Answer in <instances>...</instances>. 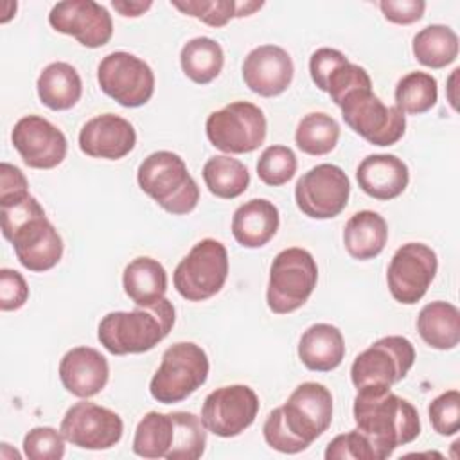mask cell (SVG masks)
Returning a JSON list of instances; mask_svg holds the SVG:
<instances>
[{
  "mask_svg": "<svg viewBox=\"0 0 460 460\" xmlns=\"http://www.w3.org/2000/svg\"><path fill=\"white\" fill-rule=\"evenodd\" d=\"M356 429L372 444L376 460H386L392 453L413 442L420 435L417 408L394 394L390 386H363L354 397Z\"/></svg>",
  "mask_w": 460,
  "mask_h": 460,
  "instance_id": "cell-1",
  "label": "cell"
},
{
  "mask_svg": "<svg viewBox=\"0 0 460 460\" xmlns=\"http://www.w3.org/2000/svg\"><path fill=\"white\" fill-rule=\"evenodd\" d=\"M2 234L18 262L34 273L52 270L63 257V239L34 196L0 203Z\"/></svg>",
  "mask_w": 460,
  "mask_h": 460,
  "instance_id": "cell-2",
  "label": "cell"
},
{
  "mask_svg": "<svg viewBox=\"0 0 460 460\" xmlns=\"http://www.w3.org/2000/svg\"><path fill=\"white\" fill-rule=\"evenodd\" d=\"M174 320L176 311L167 298L131 311H111L99 322L97 340L113 356L142 354L167 338Z\"/></svg>",
  "mask_w": 460,
  "mask_h": 460,
  "instance_id": "cell-3",
  "label": "cell"
},
{
  "mask_svg": "<svg viewBox=\"0 0 460 460\" xmlns=\"http://www.w3.org/2000/svg\"><path fill=\"white\" fill-rule=\"evenodd\" d=\"M138 187L165 212L185 216L199 201V187L190 176L183 158L172 151H155L137 171Z\"/></svg>",
  "mask_w": 460,
  "mask_h": 460,
  "instance_id": "cell-4",
  "label": "cell"
},
{
  "mask_svg": "<svg viewBox=\"0 0 460 460\" xmlns=\"http://www.w3.org/2000/svg\"><path fill=\"white\" fill-rule=\"evenodd\" d=\"M208 370V356L199 345L174 343L162 354L160 367L149 381V394L162 404L181 402L205 385Z\"/></svg>",
  "mask_w": 460,
  "mask_h": 460,
  "instance_id": "cell-5",
  "label": "cell"
},
{
  "mask_svg": "<svg viewBox=\"0 0 460 460\" xmlns=\"http://www.w3.org/2000/svg\"><path fill=\"white\" fill-rule=\"evenodd\" d=\"M318 282L314 257L298 246L279 252L270 266L266 304L275 314L300 309L313 295Z\"/></svg>",
  "mask_w": 460,
  "mask_h": 460,
  "instance_id": "cell-6",
  "label": "cell"
},
{
  "mask_svg": "<svg viewBox=\"0 0 460 460\" xmlns=\"http://www.w3.org/2000/svg\"><path fill=\"white\" fill-rule=\"evenodd\" d=\"M345 124L368 144L394 146L406 131V115L397 106H386L372 86L347 93L338 104Z\"/></svg>",
  "mask_w": 460,
  "mask_h": 460,
  "instance_id": "cell-7",
  "label": "cell"
},
{
  "mask_svg": "<svg viewBox=\"0 0 460 460\" xmlns=\"http://www.w3.org/2000/svg\"><path fill=\"white\" fill-rule=\"evenodd\" d=\"M228 277V252L223 243L207 237L198 241L178 262L172 282L189 302H203L221 291Z\"/></svg>",
  "mask_w": 460,
  "mask_h": 460,
  "instance_id": "cell-8",
  "label": "cell"
},
{
  "mask_svg": "<svg viewBox=\"0 0 460 460\" xmlns=\"http://www.w3.org/2000/svg\"><path fill=\"white\" fill-rule=\"evenodd\" d=\"M268 122L262 110L248 101H234L221 110L212 111L205 122L208 142L226 153H252L262 146Z\"/></svg>",
  "mask_w": 460,
  "mask_h": 460,
  "instance_id": "cell-9",
  "label": "cell"
},
{
  "mask_svg": "<svg viewBox=\"0 0 460 460\" xmlns=\"http://www.w3.org/2000/svg\"><path fill=\"white\" fill-rule=\"evenodd\" d=\"M415 363V347L404 336H385L356 356L350 379L356 390L363 386H392L402 381Z\"/></svg>",
  "mask_w": 460,
  "mask_h": 460,
  "instance_id": "cell-10",
  "label": "cell"
},
{
  "mask_svg": "<svg viewBox=\"0 0 460 460\" xmlns=\"http://www.w3.org/2000/svg\"><path fill=\"white\" fill-rule=\"evenodd\" d=\"M97 81L101 90L124 108H140L155 93L151 66L126 50L110 52L101 59Z\"/></svg>",
  "mask_w": 460,
  "mask_h": 460,
  "instance_id": "cell-11",
  "label": "cell"
},
{
  "mask_svg": "<svg viewBox=\"0 0 460 460\" xmlns=\"http://www.w3.org/2000/svg\"><path fill=\"white\" fill-rule=\"evenodd\" d=\"M350 196L345 171L334 164H318L304 172L295 185V201L311 219H331L343 212Z\"/></svg>",
  "mask_w": 460,
  "mask_h": 460,
  "instance_id": "cell-12",
  "label": "cell"
},
{
  "mask_svg": "<svg viewBox=\"0 0 460 460\" xmlns=\"http://www.w3.org/2000/svg\"><path fill=\"white\" fill-rule=\"evenodd\" d=\"M437 253L424 243H406L392 255L386 284L395 302L417 304L437 275Z\"/></svg>",
  "mask_w": 460,
  "mask_h": 460,
  "instance_id": "cell-13",
  "label": "cell"
},
{
  "mask_svg": "<svg viewBox=\"0 0 460 460\" xmlns=\"http://www.w3.org/2000/svg\"><path fill=\"white\" fill-rule=\"evenodd\" d=\"M259 413V397L248 385H226L210 392L201 406L207 431L232 438L248 429Z\"/></svg>",
  "mask_w": 460,
  "mask_h": 460,
  "instance_id": "cell-14",
  "label": "cell"
},
{
  "mask_svg": "<svg viewBox=\"0 0 460 460\" xmlns=\"http://www.w3.org/2000/svg\"><path fill=\"white\" fill-rule=\"evenodd\" d=\"M59 431L75 447L101 451L119 444L124 433V422L113 410L84 399L66 410Z\"/></svg>",
  "mask_w": 460,
  "mask_h": 460,
  "instance_id": "cell-15",
  "label": "cell"
},
{
  "mask_svg": "<svg viewBox=\"0 0 460 460\" xmlns=\"http://www.w3.org/2000/svg\"><path fill=\"white\" fill-rule=\"evenodd\" d=\"M280 410L291 435L309 447L332 422V395L325 385L305 381L291 392Z\"/></svg>",
  "mask_w": 460,
  "mask_h": 460,
  "instance_id": "cell-16",
  "label": "cell"
},
{
  "mask_svg": "<svg viewBox=\"0 0 460 460\" xmlns=\"http://www.w3.org/2000/svg\"><path fill=\"white\" fill-rule=\"evenodd\" d=\"M56 32L75 38L83 47H104L113 36V20L108 9L93 0L58 2L49 13Z\"/></svg>",
  "mask_w": 460,
  "mask_h": 460,
  "instance_id": "cell-17",
  "label": "cell"
},
{
  "mask_svg": "<svg viewBox=\"0 0 460 460\" xmlns=\"http://www.w3.org/2000/svg\"><path fill=\"white\" fill-rule=\"evenodd\" d=\"M11 142L23 164L32 169H54L68 151L65 133L41 115L22 117L11 131Z\"/></svg>",
  "mask_w": 460,
  "mask_h": 460,
  "instance_id": "cell-18",
  "label": "cell"
},
{
  "mask_svg": "<svg viewBox=\"0 0 460 460\" xmlns=\"http://www.w3.org/2000/svg\"><path fill=\"white\" fill-rule=\"evenodd\" d=\"M293 59L279 45H259L252 49L243 61L244 84L261 97H277L284 93L293 81Z\"/></svg>",
  "mask_w": 460,
  "mask_h": 460,
  "instance_id": "cell-19",
  "label": "cell"
},
{
  "mask_svg": "<svg viewBox=\"0 0 460 460\" xmlns=\"http://www.w3.org/2000/svg\"><path fill=\"white\" fill-rule=\"evenodd\" d=\"M135 144L133 124L115 113L97 115L79 131V149L92 158L120 160L135 149Z\"/></svg>",
  "mask_w": 460,
  "mask_h": 460,
  "instance_id": "cell-20",
  "label": "cell"
},
{
  "mask_svg": "<svg viewBox=\"0 0 460 460\" xmlns=\"http://www.w3.org/2000/svg\"><path fill=\"white\" fill-rule=\"evenodd\" d=\"M108 377V359L93 347H74L59 361L61 385L75 397L88 399L97 395L106 386Z\"/></svg>",
  "mask_w": 460,
  "mask_h": 460,
  "instance_id": "cell-21",
  "label": "cell"
},
{
  "mask_svg": "<svg viewBox=\"0 0 460 460\" xmlns=\"http://www.w3.org/2000/svg\"><path fill=\"white\" fill-rule=\"evenodd\" d=\"M356 180L367 196L379 201H390L406 190L410 171L395 155L377 153L368 155L359 162Z\"/></svg>",
  "mask_w": 460,
  "mask_h": 460,
  "instance_id": "cell-22",
  "label": "cell"
},
{
  "mask_svg": "<svg viewBox=\"0 0 460 460\" xmlns=\"http://www.w3.org/2000/svg\"><path fill=\"white\" fill-rule=\"evenodd\" d=\"M280 225L279 208L262 198H253L235 208L232 216L234 239L244 248H262Z\"/></svg>",
  "mask_w": 460,
  "mask_h": 460,
  "instance_id": "cell-23",
  "label": "cell"
},
{
  "mask_svg": "<svg viewBox=\"0 0 460 460\" xmlns=\"http://www.w3.org/2000/svg\"><path fill=\"white\" fill-rule=\"evenodd\" d=\"M298 358L307 370L331 372L345 358V341L338 327L331 323L309 325L298 341Z\"/></svg>",
  "mask_w": 460,
  "mask_h": 460,
  "instance_id": "cell-24",
  "label": "cell"
},
{
  "mask_svg": "<svg viewBox=\"0 0 460 460\" xmlns=\"http://www.w3.org/2000/svg\"><path fill=\"white\" fill-rule=\"evenodd\" d=\"M388 241V225L374 210H359L345 223L343 244L347 253L356 261L377 257Z\"/></svg>",
  "mask_w": 460,
  "mask_h": 460,
  "instance_id": "cell-25",
  "label": "cell"
},
{
  "mask_svg": "<svg viewBox=\"0 0 460 460\" xmlns=\"http://www.w3.org/2000/svg\"><path fill=\"white\" fill-rule=\"evenodd\" d=\"M178 440L176 413L149 411L137 424L133 437V453L142 458L171 460Z\"/></svg>",
  "mask_w": 460,
  "mask_h": 460,
  "instance_id": "cell-26",
  "label": "cell"
},
{
  "mask_svg": "<svg viewBox=\"0 0 460 460\" xmlns=\"http://www.w3.org/2000/svg\"><path fill=\"white\" fill-rule=\"evenodd\" d=\"M36 92L41 104L54 111H65L81 99L83 81L70 63L54 61L40 72Z\"/></svg>",
  "mask_w": 460,
  "mask_h": 460,
  "instance_id": "cell-27",
  "label": "cell"
},
{
  "mask_svg": "<svg viewBox=\"0 0 460 460\" xmlns=\"http://www.w3.org/2000/svg\"><path fill=\"white\" fill-rule=\"evenodd\" d=\"M122 286L135 305H153L165 298L167 271L153 257H137L124 268Z\"/></svg>",
  "mask_w": 460,
  "mask_h": 460,
  "instance_id": "cell-28",
  "label": "cell"
},
{
  "mask_svg": "<svg viewBox=\"0 0 460 460\" xmlns=\"http://www.w3.org/2000/svg\"><path fill=\"white\" fill-rule=\"evenodd\" d=\"M417 331L426 345L437 350H451L460 341V311L442 300L426 304L417 316Z\"/></svg>",
  "mask_w": 460,
  "mask_h": 460,
  "instance_id": "cell-29",
  "label": "cell"
},
{
  "mask_svg": "<svg viewBox=\"0 0 460 460\" xmlns=\"http://www.w3.org/2000/svg\"><path fill=\"white\" fill-rule=\"evenodd\" d=\"M180 65L183 74L192 83L208 84L221 74L225 65V52L216 40L208 36H198L181 47Z\"/></svg>",
  "mask_w": 460,
  "mask_h": 460,
  "instance_id": "cell-30",
  "label": "cell"
},
{
  "mask_svg": "<svg viewBox=\"0 0 460 460\" xmlns=\"http://www.w3.org/2000/svg\"><path fill=\"white\" fill-rule=\"evenodd\" d=\"M411 52L420 65L435 70L444 68L458 58V36L447 25H428L413 36Z\"/></svg>",
  "mask_w": 460,
  "mask_h": 460,
  "instance_id": "cell-31",
  "label": "cell"
},
{
  "mask_svg": "<svg viewBox=\"0 0 460 460\" xmlns=\"http://www.w3.org/2000/svg\"><path fill=\"white\" fill-rule=\"evenodd\" d=\"M201 174L210 194L221 199H234L241 196L250 185V172L246 165L230 155H217L208 158Z\"/></svg>",
  "mask_w": 460,
  "mask_h": 460,
  "instance_id": "cell-32",
  "label": "cell"
},
{
  "mask_svg": "<svg viewBox=\"0 0 460 460\" xmlns=\"http://www.w3.org/2000/svg\"><path fill=\"white\" fill-rule=\"evenodd\" d=\"M171 5L208 27H225L234 18H244L259 11L264 2L252 0H172Z\"/></svg>",
  "mask_w": 460,
  "mask_h": 460,
  "instance_id": "cell-33",
  "label": "cell"
},
{
  "mask_svg": "<svg viewBox=\"0 0 460 460\" xmlns=\"http://www.w3.org/2000/svg\"><path fill=\"white\" fill-rule=\"evenodd\" d=\"M338 138V122L323 111H313L304 115L295 131L296 147L311 156H322L331 153L336 147Z\"/></svg>",
  "mask_w": 460,
  "mask_h": 460,
  "instance_id": "cell-34",
  "label": "cell"
},
{
  "mask_svg": "<svg viewBox=\"0 0 460 460\" xmlns=\"http://www.w3.org/2000/svg\"><path fill=\"white\" fill-rule=\"evenodd\" d=\"M395 106L402 113L422 115L429 111L438 99L437 79L428 72H410L395 84Z\"/></svg>",
  "mask_w": 460,
  "mask_h": 460,
  "instance_id": "cell-35",
  "label": "cell"
},
{
  "mask_svg": "<svg viewBox=\"0 0 460 460\" xmlns=\"http://www.w3.org/2000/svg\"><path fill=\"white\" fill-rule=\"evenodd\" d=\"M296 155L288 146H268L257 160V176L270 187H280L288 183L296 172Z\"/></svg>",
  "mask_w": 460,
  "mask_h": 460,
  "instance_id": "cell-36",
  "label": "cell"
},
{
  "mask_svg": "<svg viewBox=\"0 0 460 460\" xmlns=\"http://www.w3.org/2000/svg\"><path fill=\"white\" fill-rule=\"evenodd\" d=\"M23 455L29 460H61L65 437L52 426H36L23 437Z\"/></svg>",
  "mask_w": 460,
  "mask_h": 460,
  "instance_id": "cell-37",
  "label": "cell"
},
{
  "mask_svg": "<svg viewBox=\"0 0 460 460\" xmlns=\"http://www.w3.org/2000/svg\"><path fill=\"white\" fill-rule=\"evenodd\" d=\"M428 415L431 428L438 435H456L460 429V392L453 388L437 395L428 406Z\"/></svg>",
  "mask_w": 460,
  "mask_h": 460,
  "instance_id": "cell-38",
  "label": "cell"
},
{
  "mask_svg": "<svg viewBox=\"0 0 460 460\" xmlns=\"http://www.w3.org/2000/svg\"><path fill=\"white\" fill-rule=\"evenodd\" d=\"M365 86H372V79L368 72L363 66L347 61L331 74L325 84V93H329L331 101L338 106L347 93Z\"/></svg>",
  "mask_w": 460,
  "mask_h": 460,
  "instance_id": "cell-39",
  "label": "cell"
},
{
  "mask_svg": "<svg viewBox=\"0 0 460 460\" xmlns=\"http://www.w3.org/2000/svg\"><path fill=\"white\" fill-rule=\"evenodd\" d=\"M325 460H376L372 444L358 429L336 435L325 447Z\"/></svg>",
  "mask_w": 460,
  "mask_h": 460,
  "instance_id": "cell-40",
  "label": "cell"
},
{
  "mask_svg": "<svg viewBox=\"0 0 460 460\" xmlns=\"http://www.w3.org/2000/svg\"><path fill=\"white\" fill-rule=\"evenodd\" d=\"M262 435H264L266 444L271 449L286 453V455H295V453H300V451L307 449L300 440H296L291 435V431L284 424L280 406L268 413V417L264 420V426H262Z\"/></svg>",
  "mask_w": 460,
  "mask_h": 460,
  "instance_id": "cell-41",
  "label": "cell"
},
{
  "mask_svg": "<svg viewBox=\"0 0 460 460\" xmlns=\"http://www.w3.org/2000/svg\"><path fill=\"white\" fill-rule=\"evenodd\" d=\"M29 298V286L23 275L11 268L0 270V309L16 311L25 305Z\"/></svg>",
  "mask_w": 460,
  "mask_h": 460,
  "instance_id": "cell-42",
  "label": "cell"
},
{
  "mask_svg": "<svg viewBox=\"0 0 460 460\" xmlns=\"http://www.w3.org/2000/svg\"><path fill=\"white\" fill-rule=\"evenodd\" d=\"M349 59L345 58L343 52H340L338 49H331V47H322V49H316L313 54H311V59H309V74H311V79L313 83L322 90L325 92V84H327V79L331 77V74L343 63H347Z\"/></svg>",
  "mask_w": 460,
  "mask_h": 460,
  "instance_id": "cell-43",
  "label": "cell"
},
{
  "mask_svg": "<svg viewBox=\"0 0 460 460\" xmlns=\"http://www.w3.org/2000/svg\"><path fill=\"white\" fill-rule=\"evenodd\" d=\"M379 9L383 16L397 25H410L424 16L426 2L422 0H381Z\"/></svg>",
  "mask_w": 460,
  "mask_h": 460,
  "instance_id": "cell-44",
  "label": "cell"
},
{
  "mask_svg": "<svg viewBox=\"0 0 460 460\" xmlns=\"http://www.w3.org/2000/svg\"><path fill=\"white\" fill-rule=\"evenodd\" d=\"M29 196V181L25 174L13 164L0 165V203L18 201Z\"/></svg>",
  "mask_w": 460,
  "mask_h": 460,
  "instance_id": "cell-45",
  "label": "cell"
},
{
  "mask_svg": "<svg viewBox=\"0 0 460 460\" xmlns=\"http://www.w3.org/2000/svg\"><path fill=\"white\" fill-rule=\"evenodd\" d=\"M151 5H153L151 0H146V2L113 0V2H111V7H113L120 16H126V18H137V16L144 14Z\"/></svg>",
  "mask_w": 460,
  "mask_h": 460,
  "instance_id": "cell-46",
  "label": "cell"
},
{
  "mask_svg": "<svg viewBox=\"0 0 460 460\" xmlns=\"http://www.w3.org/2000/svg\"><path fill=\"white\" fill-rule=\"evenodd\" d=\"M458 72H460V68H455L453 74H451L449 79H447V101H449V104H451L453 110H458V106H456V95H455V81H456V77H458Z\"/></svg>",
  "mask_w": 460,
  "mask_h": 460,
  "instance_id": "cell-47",
  "label": "cell"
}]
</instances>
